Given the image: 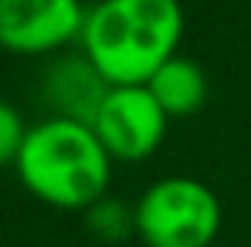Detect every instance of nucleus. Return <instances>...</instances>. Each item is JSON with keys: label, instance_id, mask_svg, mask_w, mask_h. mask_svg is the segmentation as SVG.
Returning <instances> with one entry per match:
<instances>
[{"label": "nucleus", "instance_id": "f257e3e1", "mask_svg": "<svg viewBox=\"0 0 251 247\" xmlns=\"http://www.w3.org/2000/svg\"><path fill=\"white\" fill-rule=\"evenodd\" d=\"M183 27L180 0H99L85 14L78 47L109 85H146L180 54Z\"/></svg>", "mask_w": 251, "mask_h": 247}, {"label": "nucleus", "instance_id": "f03ea898", "mask_svg": "<svg viewBox=\"0 0 251 247\" xmlns=\"http://www.w3.org/2000/svg\"><path fill=\"white\" fill-rule=\"evenodd\" d=\"M112 156L88 122L48 115L27 125L24 146L17 153L21 186L54 210H88L109 193Z\"/></svg>", "mask_w": 251, "mask_h": 247}, {"label": "nucleus", "instance_id": "7ed1b4c3", "mask_svg": "<svg viewBox=\"0 0 251 247\" xmlns=\"http://www.w3.org/2000/svg\"><path fill=\"white\" fill-rule=\"evenodd\" d=\"M221 220L217 193L194 176H163L136 200V237L146 247H210Z\"/></svg>", "mask_w": 251, "mask_h": 247}, {"label": "nucleus", "instance_id": "20e7f679", "mask_svg": "<svg viewBox=\"0 0 251 247\" xmlns=\"http://www.w3.org/2000/svg\"><path fill=\"white\" fill-rule=\"evenodd\" d=\"M170 115L146 85H112L92 119L95 135L116 163L150 159L167 139Z\"/></svg>", "mask_w": 251, "mask_h": 247}, {"label": "nucleus", "instance_id": "39448f33", "mask_svg": "<svg viewBox=\"0 0 251 247\" xmlns=\"http://www.w3.org/2000/svg\"><path fill=\"white\" fill-rule=\"evenodd\" d=\"M82 0H0V47L17 58L54 54L82 38Z\"/></svg>", "mask_w": 251, "mask_h": 247}, {"label": "nucleus", "instance_id": "423d86ee", "mask_svg": "<svg viewBox=\"0 0 251 247\" xmlns=\"http://www.w3.org/2000/svg\"><path fill=\"white\" fill-rule=\"evenodd\" d=\"M109 88L112 85L95 71V65L85 54L58 58L44 75V98L51 105V115L88 122V125H92Z\"/></svg>", "mask_w": 251, "mask_h": 247}, {"label": "nucleus", "instance_id": "0eeeda50", "mask_svg": "<svg viewBox=\"0 0 251 247\" xmlns=\"http://www.w3.org/2000/svg\"><path fill=\"white\" fill-rule=\"evenodd\" d=\"M146 88L153 91V98L170 119H187L201 112L210 91L207 71L194 58H183V54H173L167 65H160L156 75L146 82Z\"/></svg>", "mask_w": 251, "mask_h": 247}, {"label": "nucleus", "instance_id": "6e6552de", "mask_svg": "<svg viewBox=\"0 0 251 247\" xmlns=\"http://www.w3.org/2000/svg\"><path fill=\"white\" fill-rule=\"evenodd\" d=\"M85 227L92 237L105 244H119L136 234V203H126L119 197H102L85 210Z\"/></svg>", "mask_w": 251, "mask_h": 247}, {"label": "nucleus", "instance_id": "1a4fd4ad", "mask_svg": "<svg viewBox=\"0 0 251 247\" xmlns=\"http://www.w3.org/2000/svg\"><path fill=\"white\" fill-rule=\"evenodd\" d=\"M24 135H27V125L21 119V112L0 98V169L17 163V153L24 146Z\"/></svg>", "mask_w": 251, "mask_h": 247}]
</instances>
